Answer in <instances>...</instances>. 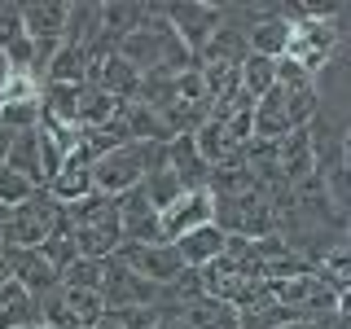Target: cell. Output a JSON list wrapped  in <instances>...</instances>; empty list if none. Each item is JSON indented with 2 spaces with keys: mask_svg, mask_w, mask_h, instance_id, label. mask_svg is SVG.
Segmentation results:
<instances>
[{
  "mask_svg": "<svg viewBox=\"0 0 351 329\" xmlns=\"http://www.w3.org/2000/svg\"><path fill=\"white\" fill-rule=\"evenodd\" d=\"M149 22V5H132V0H110V5H97V31L106 40H123L136 27Z\"/></svg>",
  "mask_w": 351,
  "mask_h": 329,
  "instance_id": "obj_12",
  "label": "cell"
},
{
  "mask_svg": "<svg viewBox=\"0 0 351 329\" xmlns=\"http://www.w3.org/2000/svg\"><path fill=\"white\" fill-rule=\"evenodd\" d=\"M277 171H281L285 184H299V180H307V175L316 171L307 127H294V132H285V136L277 141Z\"/></svg>",
  "mask_w": 351,
  "mask_h": 329,
  "instance_id": "obj_11",
  "label": "cell"
},
{
  "mask_svg": "<svg viewBox=\"0 0 351 329\" xmlns=\"http://www.w3.org/2000/svg\"><path fill=\"white\" fill-rule=\"evenodd\" d=\"M44 193H49L58 206H75V202H84L88 193H97V189H93V171H88V167H75V162H66V167L53 175L49 184H44Z\"/></svg>",
  "mask_w": 351,
  "mask_h": 329,
  "instance_id": "obj_15",
  "label": "cell"
},
{
  "mask_svg": "<svg viewBox=\"0 0 351 329\" xmlns=\"http://www.w3.org/2000/svg\"><path fill=\"white\" fill-rule=\"evenodd\" d=\"M101 263L106 259H75L58 277L62 290H101Z\"/></svg>",
  "mask_w": 351,
  "mask_h": 329,
  "instance_id": "obj_25",
  "label": "cell"
},
{
  "mask_svg": "<svg viewBox=\"0 0 351 329\" xmlns=\"http://www.w3.org/2000/svg\"><path fill=\"white\" fill-rule=\"evenodd\" d=\"M114 259L123 263L128 272H136L141 281L162 285V290H167V285L184 272V263L171 250V241H158V246H136V241H123V246L114 250Z\"/></svg>",
  "mask_w": 351,
  "mask_h": 329,
  "instance_id": "obj_5",
  "label": "cell"
},
{
  "mask_svg": "<svg viewBox=\"0 0 351 329\" xmlns=\"http://www.w3.org/2000/svg\"><path fill=\"white\" fill-rule=\"evenodd\" d=\"M189 136H193V149H197V158H202L206 167H219V162H228L237 154L233 141L224 136V123H215V119H206V123L197 132H189Z\"/></svg>",
  "mask_w": 351,
  "mask_h": 329,
  "instance_id": "obj_18",
  "label": "cell"
},
{
  "mask_svg": "<svg viewBox=\"0 0 351 329\" xmlns=\"http://www.w3.org/2000/svg\"><path fill=\"white\" fill-rule=\"evenodd\" d=\"M22 329H49V325H40V321H31V325H22Z\"/></svg>",
  "mask_w": 351,
  "mask_h": 329,
  "instance_id": "obj_33",
  "label": "cell"
},
{
  "mask_svg": "<svg viewBox=\"0 0 351 329\" xmlns=\"http://www.w3.org/2000/svg\"><path fill=\"white\" fill-rule=\"evenodd\" d=\"M14 136H18V132L0 127V167H5V158H9V145H14Z\"/></svg>",
  "mask_w": 351,
  "mask_h": 329,
  "instance_id": "obj_30",
  "label": "cell"
},
{
  "mask_svg": "<svg viewBox=\"0 0 351 329\" xmlns=\"http://www.w3.org/2000/svg\"><path fill=\"white\" fill-rule=\"evenodd\" d=\"M9 71H14V66H9V58L0 53V84H5V75H9Z\"/></svg>",
  "mask_w": 351,
  "mask_h": 329,
  "instance_id": "obj_32",
  "label": "cell"
},
{
  "mask_svg": "<svg viewBox=\"0 0 351 329\" xmlns=\"http://www.w3.org/2000/svg\"><path fill=\"white\" fill-rule=\"evenodd\" d=\"M0 263H5V272L31 294V299H44L49 290H58V272H53V263L40 255V246H36V250L0 246Z\"/></svg>",
  "mask_w": 351,
  "mask_h": 329,
  "instance_id": "obj_6",
  "label": "cell"
},
{
  "mask_svg": "<svg viewBox=\"0 0 351 329\" xmlns=\"http://www.w3.org/2000/svg\"><path fill=\"white\" fill-rule=\"evenodd\" d=\"M277 329H343V316H329V321H307V316H294Z\"/></svg>",
  "mask_w": 351,
  "mask_h": 329,
  "instance_id": "obj_29",
  "label": "cell"
},
{
  "mask_svg": "<svg viewBox=\"0 0 351 329\" xmlns=\"http://www.w3.org/2000/svg\"><path fill=\"white\" fill-rule=\"evenodd\" d=\"M97 294H101L106 316L128 312V307H149V303H162V299H167V290H162V285L141 281L136 272H128L114 255L101 263V290H97Z\"/></svg>",
  "mask_w": 351,
  "mask_h": 329,
  "instance_id": "obj_3",
  "label": "cell"
},
{
  "mask_svg": "<svg viewBox=\"0 0 351 329\" xmlns=\"http://www.w3.org/2000/svg\"><path fill=\"white\" fill-rule=\"evenodd\" d=\"M255 14L259 18L246 27V53H259V58L277 62L285 53V44H290V18H285L277 5H259Z\"/></svg>",
  "mask_w": 351,
  "mask_h": 329,
  "instance_id": "obj_9",
  "label": "cell"
},
{
  "mask_svg": "<svg viewBox=\"0 0 351 329\" xmlns=\"http://www.w3.org/2000/svg\"><path fill=\"white\" fill-rule=\"evenodd\" d=\"M158 18L171 27V36L184 44V49L202 53V44L211 40V31L224 22V5H202V0H176V5H158Z\"/></svg>",
  "mask_w": 351,
  "mask_h": 329,
  "instance_id": "obj_4",
  "label": "cell"
},
{
  "mask_svg": "<svg viewBox=\"0 0 351 329\" xmlns=\"http://www.w3.org/2000/svg\"><path fill=\"white\" fill-rule=\"evenodd\" d=\"M31 193H36V184L27 180V175H18V171H9V167H0V206H22V202H31Z\"/></svg>",
  "mask_w": 351,
  "mask_h": 329,
  "instance_id": "obj_27",
  "label": "cell"
},
{
  "mask_svg": "<svg viewBox=\"0 0 351 329\" xmlns=\"http://www.w3.org/2000/svg\"><path fill=\"white\" fill-rule=\"evenodd\" d=\"M5 167H9V171H18V175H27V180L40 189V145H36V132H18L14 145H9Z\"/></svg>",
  "mask_w": 351,
  "mask_h": 329,
  "instance_id": "obj_21",
  "label": "cell"
},
{
  "mask_svg": "<svg viewBox=\"0 0 351 329\" xmlns=\"http://www.w3.org/2000/svg\"><path fill=\"white\" fill-rule=\"evenodd\" d=\"M290 127V114H285V93L277 84L255 101V127H250V141H281Z\"/></svg>",
  "mask_w": 351,
  "mask_h": 329,
  "instance_id": "obj_13",
  "label": "cell"
},
{
  "mask_svg": "<svg viewBox=\"0 0 351 329\" xmlns=\"http://www.w3.org/2000/svg\"><path fill=\"white\" fill-rule=\"evenodd\" d=\"M141 193H145V202L154 206V211H167V206L176 202V197H180V193H189V189H184V184L180 180H176V175L167 171V167H158V171H149L145 175V180H141Z\"/></svg>",
  "mask_w": 351,
  "mask_h": 329,
  "instance_id": "obj_22",
  "label": "cell"
},
{
  "mask_svg": "<svg viewBox=\"0 0 351 329\" xmlns=\"http://www.w3.org/2000/svg\"><path fill=\"white\" fill-rule=\"evenodd\" d=\"M66 215V206H58L44 189L31 193V202H22L9 211V219L0 224V246H22V250H36L44 237L58 228V219Z\"/></svg>",
  "mask_w": 351,
  "mask_h": 329,
  "instance_id": "obj_2",
  "label": "cell"
},
{
  "mask_svg": "<svg viewBox=\"0 0 351 329\" xmlns=\"http://www.w3.org/2000/svg\"><path fill=\"white\" fill-rule=\"evenodd\" d=\"M93 329H119V321H114V316H101V321H97Z\"/></svg>",
  "mask_w": 351,
  "mask_h": 329,
  "instance_id": "obj_31",
  "label": "cell"
},
{
  "mask_svg": "<svg viewBox=\"0 0 351 329\" xmlns=\"http://www.w3.org/2000/svg\"><path fill=\"white\" fill-rule=\"evenodd\" d=\"M246 58V27H237V22H224L211 31V40L202 44V53H197V62H241Z\"/></svg>",
  "mask_w": 351,
  "mask_h": 329,
  "instance_id": "obj_14",
  "label": "cell"
},
{
  "mask_svg": "<svg viewBox=\"0 0 351 329\" xmlns=\"http://www.w3.org/2000/svg\"><path fill=\"white\" fill-rule=\"evenodd\" d=\"M36 321L49 325V329H80L71 303H66V294H62V285H58V290H49L44 299H36Z\"/></svg>",
  "mask_w": 351,
  "mask_h": 329,
  "instance_id": "obj_23",
  "label": "cell"
},
{
  "mask_svg": "<svg viewBox=\"0 0 351 329\" xmlns=\"http://www.w3.org/2000/svg\"><path fill=\"white\" fill-rule=\"evenodd\" d=\"M62 294H66V303H71V312H75V321H80V329H93V325L106 316L101 294H97V290H62Z\"/></svg>",
  "mask_w": 351,
  "mask_h": 329,
  "instance_id": "obj_26",
  "label": "cell"
},
{
  "mask_svg": "<svg viewBox=\"0 0 351 329\" xmlns=\"http://www.w3.org/2000/svg\"><path fill=\"white\" fill-rule=\"evenodd\" d=\"M211 215H215V197H211V189H189V193H180V197L167 206V211L158 215L162 241H176V237L193 233V228L211 224Z\"/></svg>",
  "mask_w": 351,
  "mask_h": 329,
  "instance_id": "obj_7",
  "label": "cell"
},
{
  "mask_svg": "<svg viewBox=\"0 0 351 329\" xmlns=\"http://www.w3.org/2000/svg\"><path fill=\"white\" fill-rule=\"evenodd\" d=\"M88 75V53L75 44H58V53L44 66V84H84Z\"/></svg>",
  "mask_w": 351,
  "mask_h": 329,
  "instance_id": "obj_17",
  "label": "cell"
},
{
  "mask_svg": "<svg viewBox=\"0 0 351 329\" xmlns=\"http://www.w3.org/2000/svg\"><path fill=\"white\" fill-rule=\"evenodd\" d=\"M5 219H9V206H0V224H5Z\"/></svg>",
  "mask_w": 351,
  "mask_h": 329,
  "instance_id": "obj_34",
  "label": "cell"
},
{
  "mask_svg": "<svg viewBox=\"0 0 351 329\" xmlns=\"http://www.w3.org/2000/svg\"><path fill=\"white\" fill-rule=\"evenodd\" d=\"M40 255L53 263V272H58V277L71 268L75 259H80V250H75V233H71V219H66V215L58 219V228H53V233L40 241Z\"/></svg>",
  "mask_w": 351,
  "mask_h": 329,
  "instance_id": "obj_19",
  "label": "cell"
},
{
  "mask_svg": "<svg viewBox=\"0 0 351 329\" xmlns=\"http://www.w3.org/2000/svg\"><path fill=\"white\" fill-rule=\"evenodd\" d=\"M171 250L180 255L184 268H206L211 259H219V255L228 250V237L219 233L215 224H202V228H193V233L176 237V241H171Z\"/></svg>",
  "mask_w": 351,
  "mask_h": 329,
  "instance_id": "obj_10",
  "label": "cell"
},
{
  "mask_svg": "<svg viewBox=\"0 0 351 329\" xmlns=\"http://www.w3.org/2000/svg\"><path fill=\"white\" fill-rule=\"evenodd\" d=\"M338 49H343V36H338L334 22H316V18H299L290 22V44H285L281 58H290L294 66H303L307 75H321L325 66H334Z\"/></svg>",
  "mask_w": 351,
  "mask_h": 329,
  "instance_id": "obj_1",
  "label": "cell"
},
{
  "mask_svg": "<svg viewBox=\"0 0 351 329\" xmlns=\"http://www.w3.org/2000/svg\"><path fill=\"white\" fill-rule=\"evenodd\" d=\"M237 71H241V93H246L250 101H259V97L277 84V62H272V58H259V53H246Z\"/></svg>",
  "mask_w": 351,
  "mask_h": 329,
  "instance_id": "obj_20",
  "label": "cell"
},
{
  "mask_svg": "<svg viewBox=\"0 0 351 329\" xmlns=\"http://www.w3.org/2000/svg\"><path fill=\"white\" fill-rule=\"evenodd\" d=\"M40 80L31 71H9L5 84H0V106H27V101H40Z\"/></svg>",
  "mask_w": 351,
  "mask_h": 329,
  "instance_id": "obj_24",
  "label": "cell"
},
{
  "mask_svg": "<svg viewBox=\"0 0 351 329\" xmlns=\"http://www.w3.org/2000/svg\"><path fill=\"white\" fill-rule=\"evenodd\" d=\"M167 303V299H162ZM162 303H149V307H128V312H114L119 329H158L162 316H167V307Z\"/></svg>",
  "mask_w": 351,
  "mask_h": 329,
  "instance_id": "obj_28",
  "label": "cell"
},
{
  "mask_svg": "<svg viewBox=\"0 0 351 329\" xmlns=\"http://www.w3.org/2000/svg\"><path fill=\"white\" fill-rule=\"evenodd\" d=\"M119 233H123V241H136V246H158L162 241L158 211L145 202L141 184L128 189V193H119Z\"/></svg>",
  "mask_w": 351,
  "mask_h": 329,
  "instance_id": "obj_8",
  "label": "cell"
},
{
  "mask_svg": "<svg viewBox=\"0 0 351 329\" xmlns=\"http://www.w3.org/2000/svg\"><path fill=\"white\" fill-rule=\"evenodd\" d=\"M119 114H123V101H119V97H110V93H101V88H93V84L80 88V114H75V123H80V127L114 123Z\"/></svg>",
  "mask_w": 351,
  "mask_h": 329,
  "instance_id": "obj_16",
  "label": "cell"
}]
</instances>
